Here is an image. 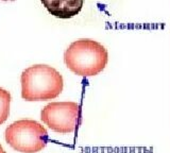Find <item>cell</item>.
Here are the masks:
<instances>
[{
  "label": "cell",
  "instance_id": "obj_1",
  "mask_svg": "<svg viewBox=\"0 0 170 153\" xmlns=\"http://www.w3.org/2000/svg\"><path fill=\"white\" fill-rule=\"evenodd\" d=\"M22 98L29 102L47 101L60 96L64 80L58 70L45 64L28 67L20 76Z\"/></svg>",
  "mask_w": 170,
  "mask_h": 153
},
{
  "label": "cell",
  "instance_id": "obj_2",
  "mask_svg": "<svg viewBox=\"0 0 170 153\" xmlns=\"http://www.w3.org/2000/svg\"><path fill=\"white\" fill-rule=\"evenodd\" d=\"M108 53L100 43L81 38L69 45L64 53V62L69 70L80 76H94L104 70Z\"/></svg>",
  "mask_w": 170,
  "mask_h": 153
},
{
  "label": "cell",
  "instance_id": "obj_3",
  "mask_svg": "<svg viewBox=\"0 0 170 153\" xmlns=\"http://www.w3.org/2000/svg\"><path fill=\"white\" fill-rule=\"evenodd\" d=\"M4 139L11 148L20 153H37L47 145L48 132L36 120L20 119L5 129Z\"/></svg>",
  "mask_w": 170,
  "mask_h": 153
},
{
  "label": "cell",
  "instance_id": "obj_4",
  "mask_svg": "<svg viewBox=\"0 0 170 153\" xmlns=\"http://www.w3.org/2000/svg\"><path fill=\"white\" fill-rule=\"evenodd\" d=\"M41 119L52 131L72 133L81 123V108L77 102H51L44 106Z\"/></svg>",
  "mask_w": 170,
  "mask_h": 153
},
{
  "label": "cell",
  "instance_id": "obj_5",
  "mask_svg": "<svg viewBox=\"0 0 170 153\" xmlns=\"http://www.w3.org/2000/svg\"><path fill=\"white\" fill-rule=\"evenodd\" d=\"M44 7L52 16L69 19L81 12L84 0H41Z\"/></svg>",
  "mask_w": 170,
  "mask_h": 153
},
{
  "label": "cell",
  "instance_id": "obj_6",
  "mask_svg": "<svg viewBox=\"0 0 170 153\" xmlns=\"http://www.w3.org/2000/svg\"><path fill=\"white\" fill-rule=\"evenodd\" d=\"M11 100V94L7 89L0 87V126L4 123L9 118Z\"/></svg>",
  "mask_w": 170,
  "mask_h": 153
},
{
  "label": "cell",
  "instance_id": "obj_7",
  "mask_svg": "<svg viewBox=\"0 0 170 153\" xmlns=\"http://www.w3.org/2000/svg\"><path fill=\"white\" fill-rule=\"evenodd\" d=\"M0 153H7L4 151V149L2 148V146H1V145H0Z\"/></svg>",
  "mask_w": 170,
  "mask_h": 153
}]
</instances>
